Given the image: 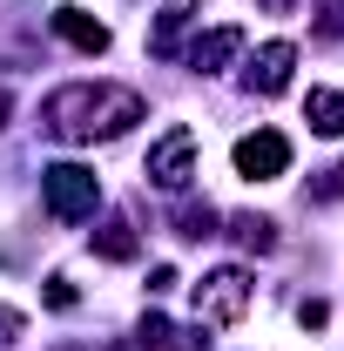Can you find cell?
Segmentation results:
<instances>
[{
	"label": "cell",
	"mask_w": 344,
	"mask_h": 351,
	"mask_svg": "<svg viewBox=\"0 0 344 351\" xmlns=\"http://www.w3.org/2000/svg\"><path fill=\"white\" fill-rule=\"evenodd\" d=\"M284 169H291V142L277 129H257V135L236 142V176H243V182H277Z\"/></svg>",
	"instance_id": "5b68a950"
},
{
	"label": "cell",
	"mask_w": 344,
	"mask_h": 351,
	"mask_svg": "<svg viewBox=\"0 0 344 351\" xmlns=\"http://www.w3.org/2000/svg\"><path fill=\"white\" fill-rule=\"evenodd\" d=\"M47 304H54V311H75V284H68V277H47Z\"/></svg>",
	"instance_id": "9a60e30c"
},
{
	"label": "cell",
	"mask_w": 344,
	"mask_h": 351,
	"mask_svg": "<svg viewBox=\"0 0 344 351\" xmlns=\"http://www.w3.org/2000/svg\"><path fill=\"white\" fill-rule=\"evenodd\" d=\"M304 122L317 135H344V95L338 88H310V95H304Z\"/></svg>",
	"instance_id": "8fae6325"
},
{
	"label": "cell",
	"mask_w": 344,
	"mask_h": 351,
	"mask_svg": "<svg viewBox=\"0 0 344 351\" xmlns=\"http://www.w3.org/2000/svg\"><path fill=\"white\" fill-rule=\"evenodd\" d=\"M149 182L156 189H189V176H196V129L189 122H175V129H162V142L149 149Z\"/></svg>",
	"instance_id": "277c9868"
},
{
	"label": "cell",
	"mask_w": 344,
	"mask_h": 351,
	"mask_svg": "<svg viewBox=\"0 0 344 351\" xmlns=\"http://www.w3.org/2000/svg\"><path fill=\"white\" fill-rule=\"evenodd\" d=\"M135 345H142V351H210V338H203V331H175L169 317H156V311H149V317H142V331H135Z\"/></svg>",
	"instance_id": "30bf717a"
},
{
	"label": "cell",
	"mask_w": 344,
	"mask_h": 351,
	"mask_svg": "<svg viewBox=\"0 0 344 351\" xmlns=\"http://www.w3.org/2000/svg\"><path fill=\"white\" fill-rule=\"evenodd\" d=\"M230 237L243 250H277V223L270 217H230Z\"/></svg>",
	"instance_id": "4fadbf2b"
},
{
	"label": "cell",
	"mask_w": 344,
	"mask_h": 351,
	"mask_svg": "<svg viewBox=\"0 0 344 351\" xmlns=\"http://www.w3.org/2000/svg\"><path fill=\"white\" fill-rule=\"evenodd\" d=\"M317 196H344V162H338L331 176H324V182H317Z\"/></svg>",
	"instance_id": "d6986e66"
},
{
	"label": "cell",
	"mask_w": 344,
	"mask_h": 351,
	"mask_svg": "<svg viewBox=\"0 0 344 351\" xmlns=\"http://www.w3.org/2000/svg\"><path fill=\"white\" fill-rule=\"evenodd\" d=\"M257 298V284H250V270H236V263H223L210 270L203 284H189V304H196V324H236L243 311Z\"/></svg>",
	"instance_id": "3957f363"
},
{
	"label": "cell",
	"mask_w": 344,
	"mask_h": 351,
	"mask_svg": "<svg viewBox=\"0 0 344 351\" xmlns=\"http://www.w3.org/2000/svg\"><path fill=\"white\" fill-rule=\"evenodd\" d=\"M297 317H304V331H317V324H331V304L310 298V304H297Z\"/></svg>",
	"instance_id": "2e32d148"
},
{
	"label": "cell",
	"mask_w": 344,
	"mask_h": 351,
	"mask_svg": "<svg viewBox=\"0 0 344 351\" xmlns=\"http://www.w3.org/2000/svg\"><path fill=\"white\" fill-rule=\"evenodd\" d=\"M162 291H175V270H169V263H156V270H149V298H162Z\"/></svg>",
	"instance_id": "e0dca14e"
},
{
	"label": "cell",
	"mask_w": 344,
	"mask_h": 351,
	"mask_svg": "<svg viewBox=\"0 0 344 351\" xmlns=\"http://www.w3.org/2000/svg\"><path fill=\"white\" fill-rule=\"evenodd\" d=\"M236 54H243V27H210V34H196V47H189V68L196 75H223Z\"/></svg>",
	"instance_id": "ba28073f"
},
{
	"label": "cell",
	"mask_w": 344,
	"mask_h": 351,
	"mask_svg": "<svg viewBox=\"0 0 344 351\" xmlns=\"http://www.w3.org/2000/svg\"><path fill=\"white\" fill-rule=\"evenodd\" d=\"M41 203L54 223H88L101 203V176L82 162H54V169H41Z\"/></svg>",
	"instance_id": "7a4b0ae2"
},
{
	"label": "cell",
	"mask_w": 344,
	"mask_h": 351,
	"mask_svg": "<svg viewBox=\"0 0 344 351\" xmlns=\"http://www.w3.org/2000/svg\"><path fill=\"white\" fill-rule=\"evenodd\" d=\"M135 250H142V243H135V223L108 217L101 230H95V257L101 263H135Z\"/></svg>",
	"instance_id": "7c38bea8"
},
{
	"label": "cell",
	"mask_w": 344,
	"mask_h": 351,
	"mask_svg": "<svg viewBox=\"0 0 344 351\" xmlns=\"http://www.w3.org/2000/svg\"><path fill=\"white\" fill-rule=\"evenodd\" d=\"M175 230H182L189 243H203V237H216V210H210V203H182V217H175Z\"/></svg>",
	"instance_id": "5bb4252c"
},
{
	"label": "cell",
	"mask_w": 344,
	"mask_h": 351,
	"mask_svg": "<svg viewBox=\"0 0 344 351\" xmlns=\"http://www.w3.org/2000/svg\"><path fill=\"white\" fill-rule=\"evenodd\" d=\"M149 115V101L122 82H68L41 101V129L54 142H115Z\"/></svg>",
	"instance_id": "6da1fadb"
},
{
	"label": "cell",
	"mask_w": 344,
	"mask_h": 351,
	"mask_svg": "<svg viewBox=\"0 0 344 351\" xmlns=\"http://www.w3.org/2000/svg\"><path fill=\"white\" fill-rule=\"evenodd\" d=\"M0 115H7V95H0Z\"/></svg>",
	"instance_id": "ffe728a7"
},
{
	"label": "cell",
	"mask_w": 344,
	"mask_h": 351,
	"mask_svg": "<svg viewBox=\"0 0 344 351\" xmlns=\"http://www.w3.org/2000/svg\"><path fill=\"white\" fill-rule=\"evenodd\" d=\"M291 68H297V47L291 41H263L257 54H250V68H243V82H250V95H284V88H291Z\"/></svg>",
	"instance_id": "8992f818"
},
{
	"label": "cell",
	"mask_w": 344,
	"mask_h": 351,
	"mask_svg": "<svg viewBox=\"0 0 344 351\" xmlns=\"http://www.w3.org/2000/svg\"><path fill=\"white\" fill-rule=\"evenodd\" d=\"M189 21H196V0H162V14H156V27H149V54H156V61L182 54V34H189Z\"/></svg>",
	"instance_id": "52a82bcc"
},
{
	"label": "cell",
	"mask_w": 344,
	"mask_h": 351,
	"mask_svg": "<svg viewBox=\"0 0 344 351\" xmlns=\"http://www.w3.org/2000/svg\"><path fill=\"white\" fill-rule=\"evenodd\" d=\"M14 338H21V311L0 304V345H14Z\"/></svg>",
	"instance_id": "ac0fdd59"
},
{
	"label": "cell",
	"mask_w": 344,
	"mask_h": 351,
	"mask_svg": "<svg viewBox=\"0 0 344 351\" xmlns=\"http://www.w3.org/2000/svg\"><path fill=\"white\" fill-rule=\"evenodd\" d=\"M54 34L68 47H82V54H108V21H95L82 7H61V14H54Z\"/></svg>",
	"instance_id": "9c48e42d"
}]
</instances>
